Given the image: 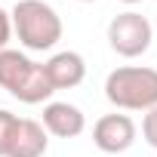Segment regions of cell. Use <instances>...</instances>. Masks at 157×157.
Returning a JSON list of instances; mask_svg holds the SVG:
<instances>
[{"mask_svg": "<svg viewBox=\"0 0 157 157\" xmlns=\"http://www.w3.org/2000/svg\"><path fill=\"white\" fill-rule=\"evenodd\" d=\"M0 90H6L13 99L25 105L49 102V96L56 93L46 80L43 65L25 56L22 49H10V46L0 49Z\"/></svg>", "mask_w": 157, "mask_h": 157, "instance_id": "6da1fadb", "label": "cell"}, {"mask_svg": "<svg viewBox=\"0 0 157 157\" xmlns=\"http://www.w3.org/2000/svg\"><path fill=\"white\" fill-rule=\"evenodd\" d=\"M13 34L31 52H49L62 40V16L43 0H19L10 10Z\"/></svg>", "mask_w": 157, "mask_h": 157, "instance_id": "7a4b0ae2", "label": "cell"}, {"mask_svg": "<svg viewBox=\"0 0 157 157\" xmlns=\"http://www.w3.org/2000/svg\"><path fill=\"white\" fill-rule=\"evenodd\" d=\"M105 99L120 111L157 108V68L123 65L105 77Z\"/></svg>", "mask_w": 157, "mask_h": 157, "instance_id": "3957f363", "label": "cell"}, {"mask_svg": "<svg viewBox=\"0 0 157 157\" xmlns=\"http://www.w3.org/2000/svg\"><path fill=\"white\" fill-rule=\"evenodd\" d=\"M151 40H154V28H151L148 16H142L136 10H126L108 22V43L123 59L145 56L151 49Z\"/></svg>", "mask_w": 157, "mask_h": 157, "instance_id": "277c9868", "label": "cell"}, {"mask_svg": "<svg viewBox=\"0 0 157 157\" xmlns=\"http://www.w3.org/2000/svg\"><path fill=\"white\" fill-rule=\"evenodd\" d=\"M136 120L129 114H105L93 126V142L105 154H123L136 142Z\"/></svg>", "mask_w": 157, "mask_h": 157, "instance_id": "5b68a950", "label": "cell"}, {"mask_svg": "<svg viewBox=\"0 0 157 157\" xmlns=\"http://www.w3.org/2000/svg\"><path fill=\"white\" fill-rule=\"evenodd\" d=\"M43 71H46V80H49V86L56 93L59 90H74L86 77V62H83L80 52L62 49V52H56V56H49L43 62Z\"/></svg>", "mask_w": 157, "mask_h": 157, "instance_id": "8992f818", "label": "cell"}, {"mask_svg": "<svg viewBox=\"0 0 157 157\" xmlns=\"http://www.w3.org/2000/svg\"><path fill=\"white\" fill-rule=\"evenodd\" d=\"M43 129L46 136H56V139H77L86 129V114L71 102H46Z\"/></svg>", "mask_w": 157, "mask_h": 157, "instance_id": "52a82bcc", "label": "cell"}, {"mask_svg": "<svg viewBox=\"0 0 157 157\" xmlns=\"http://www.w3.org/2000/svg\"><path fill=\"white\" fill-rule=\"evenodd\" d=\"M46 148H49V136H46L43 123H37L31 117H19L6 157H43Z\"/></svg>", "mask_w": 157, "mask_h": 157, "instance_id": "ba28073f", "label": "cell"}, {"mask_svg": "<svg viewBox=\"0 0 157 157\" xmlns=\"http://www.w3.org/2000/svg\"><path fill=\"white\" fill-rule=\"evenodd\" d=\"M16 126H19V114H13V111H6V108H0V157H6Z\"/></svg>", "mask_w": 157, "mask_h": 157, "instance_id": "9c48e42d", "label": "cell"}, {"mask_svg": "<svg viewBox=\"0 0 157 157\" xmlns=\"http://www.w3.org/2000/svg\"><path fill=\"white\" fill-rule=\"evenodd\" d=\"M142 136L151 148H157V108L145 111V120H142Z\"/></svg>", "mask_w": 157, "mask_h": 157, "instance_id": "30bf717a", "label": "cell"}, {"mask_svg": "<svg viewBox=\"0 0 157 157\" xmlns=\"http://www.w3.org/2000/svg\"><path fill=\"white\" fill-rule=\"evenodd\" d=\"M10 40H13V19H10V13L3 6H0V49H6Z\"/></svg>", "mask_w": 157, "mask_h": 157, "instance_id": "8fae6325", "label": "cell"}, {"mask_svg": "<svg viewBox=\"0 0 157 157\" xmlns=\"http://www.w3.org/2000/svg\"><path fill=\"white\" fill-rule=\"evenodd\" d=\"M120 3H129V6H132V3H142V0H120Z\"/></svg>", "mask_w": 157, "mask_h": 157, "instance_id": "7c38bea8", "label": "cell"}, {"mask_svg": "<svg viewBox=\"0 0 157 157\" xmlns=\"http://www.w3.org/2000/svg\"><path fill=\"white\" fill-rule=\"evenodd\" d=\"M77 3H93V0H77Z\"/></svg>", "mask_w": 157, "mask_h": 157, "instance_id": "4fadbf2b", "label": "cell"}]
</instances>
